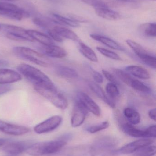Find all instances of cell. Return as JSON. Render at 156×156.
I'll use <instances>...</instances> for the list:
<instances>
[{"mask_svg": "<svg viewBox=\"0 0 156 156\" xmlns=\"http://www.w3.org/2000/svg\"><path fill=\"white\" fill-rule=\"evenodd\" d=\"M18 72L34 86L48 88H56L51 80L38 69L30 65L21 64L17 67Z\"/></svg>", "mask_w": 156, "mask_h": 156, "instance_id": "1", "label": "cell"}, {"mask_svg": "<svg viewBox=\"0 0 156 156\" xmlns=\"http://www.w3.org/2000/svg\"><path fill=\"white\" fill-rule=\"evenodd\" d=\"M67 144L66 141L61 139L56 141L39 142L31 144L26 152L27 154L32 156L51 154L59 152Z\"/></svg>", "mask_w": 156, "mask_h": 156, "instance_id": "2", "label": "cell"}, {"mask_svg": "<svg viewBox=\"0 0 156 156\" xmlns=\"http://www.w3.org/2000/svg\"><path fill=\"white\" fill-rule=\"evenodd\" d=\"M14 54L25 59L44 67L49 66L50 63L47 58L42 53L25 47L17 46L13 48Z\"/></svg>", "mask_w": 156, "mask_h": 156, "instance_id": "3", "label": "cell"}, {"mask_svg": "<svg viewBox=\"0 0 156 156\" xmlns=\"http://www.w3.org/2000/svg\"><path fill=\"white\" fill-rule=\"evenodd\" d=\"M34 87L38 94L47 99L57 108L61 110H65L67 108V100L62 94L58 91L56 88H48L39 86Z\"/></svg>", "mask_w": 156, "mask_h": 156, "instance_id": "4", "label": "cell"}, {"mask_svg": "<svg viewBox=\"0 0 156 156\" xmlns=\"http://www.w3.org/2000/svg\"><path fill=\"white\" fill-rule=\"evenodd\" d=\"M3 33L7 38L16 41L33 42L34 39L29 35L27 30L20 27L12 25H1Z\"/></svg>", "mask_w": 156, "mask_h": 156, "instance_id": "5", "label": "cell"}, {"mask_svg": "<svg viewBox=\"0 0 156 156\" xmlns=\"http://www.w3.org/2000/svg\"><path fill=\"white\" fill-rule=\"evenodd\" d=\"M0 8L3 12V16L13 20L21 21L30 16V13L27 11L8 2H0Z\"/></svg>", "mask_w": 156, "mask_h": 156, "instance_id": "6", "label": "cell"}, {"mask_svg": "<svg viewBox=\"0 0 156 156\" xmlns=\"http://www.w3.org/2000/svg\"><path fill=\"white\" fill-rule=\"evenodd\" d=\"M116 139L110 136H104L97 139L90 148L92 156L101 155L106 152L112 151L117 145Z\"/></svg>", "mask_w": 156, "mask_h": 156, "instance_id": "7", "label": "cell"}, {"mask_svg": "<svg viewBox=\"0 0 156 156\" xmlns=\"http://www.w3.org/2000/svg\"><path fill=\"white\" fill-rule=\"evenodd\" d=\"M124 132L130 136L136 138H155L156 125L151 126L145 130H140L135 127L129 123L122 125Z\"/></svg>", "mask_w": 156, "mask_h": 156, "instance_id": "8", "label": "cell"}, {"mask_svg": "<svg viewBox=\"0 0 156 156\" xmlns=\"http://www.w3.org/2000/svg\"><path fill=\"white\" fill-rule=\"evenodd\" d=\"M153 143L154 140L150 138L139 139L127 144L118 150H113V153L118 155L129 154L135 153L137 150L144 147L151 145Z\"/></svg>", "mask_w": 156, "mask_h": 156, "instance_id": "9", "label": "cell"}, {"mask_svg": "<svg viewBox=\"0 0 156 156\" xmlns=\"http://www.w3.org/2000/svg\"><path fill=\"white\" fill-rule=\"evenodd\" d=\"M62 122L61 116L54 115L37 125L34 128V131L38 134L49 133L56 129L61 124Z\"/></svg>", "mask_w": 156, "mask_h": 156, "instance_id": "10", "label": "cell"}, {"mask_svg": "<svg viewBox=\"0 0 156 156\" xmlns=\"http://www.w3.org/2000/svg\"><path fill=\"white\" fill-rule=\"evenodd\" d=\"M88 111L78 100L74 104L71 118V124L73 127L80 126L86 119Z\"/></svg>", "mask_w": 156, "mask_h": 156, "instance_id": "11", "label": "cell"}, {"mask_svg": "<svg viewBox=\"0 0 156 156\" xmlns=\"http://www.w3.org/2000/svg\"><path fill=\"white\" fill-rule=\"evenodd\" d=\"M30 131L26 126L9 123L0 120V132L3 133L18 136L27 134Z\"/></svg>", "mask_w": 156, "mask_h": 156, "instance_id": "12", "label": "cell"}, {"mask_svg": "<svg viewBox=\"0 0 156 156\" xmlns=\"http://www.w3.org/2000/svg\"><path fill=\"white\" fill-rule=\"evenodd\" d=\"M78 101L88 112H90L96 116H100L101 110L98 105L87 94L79 92L78 94Z\"/></svg>", "mask_w": 156, "mask_h": 156, "instance_id": "13", "label": "cell"}, {"mask_svg": "<svg viewBox=\"0 0 156 156\" xmlns=\"http://www.w3.org/2000/svg\"><path fill=\"white\" fill-rule=\"evenodd\" d=\"M31 145L28 142L24 141L8 142L3 146L2 150L11 155H17L26 151Z\"/></svg>", "mask_w": 156, "mask_h": 156, "instance_id": "14", "label": "cell"}, {"mask_svg": "<svg viewBox=\"0 0 156 156\" xmlns=\"http://www.w3.org/2000/svg\"><path fill=\"white\" fill-rule=\"evenodd\" d=\"M22 77L20 73L13 69L0 68V84H8L19 81Z\"/></svg>", "mask_w": 156, "mask_h": 156, "instance_id": "15", "label": "cell"}, {"mask_svg": "<svg viewBox=\"0 0 156 156\" xmlns=\"http://www.w3.org/2000/svg\"><path fill=\"white\" fill-rule=\"evenodd\" d=\"M43 55L54 58H63L67 55L65 49L55 44L45 46L40 48Z\"/></svg>", "mask_w": 156, "mask_h": 156, "instance_id": "16", "label": "cell"}, {"mask_svg": "<svg viewBox=\"0 0 156 156\" xmlns=\"http://www.w3.org/2000/svg\"><path fill=\"white\" fill-rule=\"evenodd\" d=\"M90 89L100 99H102L104 102L111 108H114L115 104L113 99L109 97L104 91L102 88L96 83L93 81L89 82L88 83Z\"/></svg>", "mask_w": 156, "mask_h": 156, "instance_id": "17", "label": "cell"}, {"mask_svg": "<svg viewBox=\"0 0 156 156\" xmlns=\"http://www.w3.org/2000/svg\"><path fill=\"white\" fill-rule=\"evenodd\" d=\"M95 9V13L98 16L110 21H117L121 18L120 14L108 8V6L97 7Z\"/></svg>", "mask_w": 156, "mask_h": 156, "instance_id": "18", "label": "cell"}, {"mask_svg": "<svg viewBox=\"0 0 156 156\" xmlns=\"http://www.w3.org/2000/svg\"><path fill=\"white\" fill-rule=\"evenodd\" d=\"M90 36L93 40L98 41L112 49L119 50V51H124V48L120 44H118L116 41H114L113 39L107 37L103 36L97 34H91Z\"/></svg>", "mask_w": 156, "mask_h": 156, "instance_id": "19", "label": "cell"}, {"mask_svg": "<svg viewBox=\"0 0 156 156\" xmlns=\"http://www.w3.org/2000/svg\"><path fill=\"white\" fill-rule=\"evenodd\" d=\"M125 70L128 74L139 79L148 80L151 77L148 71L146 69L139 66H128L125 68Z\"/></svg>", "mask_w": 156, "mask_h": 156, "instance_id": "20", "label": "cell"}, {"mask_svg": "<svg viewBox=\"0 0 156 156\" xmlns=\"http://www.w3.org/2000/svg\"><path fill=\"white\" fill-rule=\"evenodd\" d=\"M29 35L34 40L38 41L43 45L49 46L55 44L54 41L48 35L34 30H27Z\"/></svg>", "mask_w": 156, "mask_h": 156, "instance_id": "21", "label": "cell"}, {"mask_svg": "<svg viewBox=\"0 0 156 156\" xmlns=\"http://www.w3.org/2000/svg\"><path fill=\"white\" fill-rule=\"evenodd\" d=\"M54 31L62 38L70 39L74 41H79L78 36L70 29L60 26L55 25L53 27Z\"/></svg>", "mask_w": 156, "mask_h": 156, "instance_id": "22", "label": "cell"}, {"mask_svg": "<svg viewBox=\"0 0 156 156\" xmlns=\"http://www.w3.org/2000/svg\"><path fill=\"white\" fill-rule=\"evenodd\" d=\"M56 72L60 77L75 79L78 77V74L73 69L65 66H59L56 68Z\"/></svg>", "mask_w": 156, "mask_h": 156, "instance_id": "23", "label": "cell"}, {"mask_svg": "<svg viewBox=\"0 0 156 156\" xmlns=\"http://www.w3.org/2000/svg\"><path fill=\"white\" fill-rule=\"evenodd\" d=\"M124 115L129 123L137 125L141 122L140 114L135 109L132 107H126L124 110Z\"/></svg>", "mask_w": 156, "mask_h": 156, "instance_id": "24", "label": "cell"}, {"mask_svg": "<svg viewBox=\"0 0 156 156\" xmlns=\"http://www.w3.org/2000/svg\"><path fill=\"white\" fill-rule=\"evenodd\" d=\"M53 19H52L54 24L68 26L73 27H78L79 26L78 23L75 22L70 18H67L58 14H52Z\"/></svg>", "mask_w": 156, "mask_h": 156, "instance_id": "25", "label": "cell"}, {"mask_svg": "<svg viewBox=\"0 0 156 156\" xmlns=\"http://www.w3.org/2000/svg\"><path fill=\"white\" fill-rule=\"evenodd\" d=\"M79 50L87 59L93 62H97L98 58L95 52L91 48L82 42L79 43Z\"/></svg>", "mask_w": 156, "mask_h": 156, "instance_id": "26", "label": "cell"}, {"mask_svg": "<svg viewBox=\"0 0 156 156\" xmlns=\"http://www.w3.org/2000/svg\"><path fill=\"white\" fill-rule=\"evenodd\" d=\"M126 43L141 60L149 54L142 45L135 41L131 39H127L126 40Z\"/></svg>", "mask_w": 156, "mask_h": 156, "instance_id": "27", "label": "cell"}, {"mask_svg": "<svg viewBox=\"0 0 156 156\" xmlns=\"http://www.w3.org/2000/svg\"><path fill=\"white\" fill-rule=\"evenodd\" d=\"M140 32L146 36L156 37V24L155 23H146L139 27Z\"/></svg>", "mask_w": 156, "mask_h": 156, "instance_id": "28", "label": "cell"}, {"mask_svg": "<svg viewBox=\"0 0 156 156\" xmlns=\"http://www.w3.org/2000/svg\"><path fill=\"white\" fill-rule=\"evenodd\" d=\"M32 21L33 23L37 26L44 29L45 31L53 27L52 25L54 24L51 19L43 18L38 16L34 17Z\"/></svg>", "mask_w": 156, "mask_h": 156, "instance_id": "29", "label": "cell"}, {"mask_svg": "<svg viewBox=\"0 0 156 156\" xmlns=\"http://www.w3.org/2000/svg\"><path fill=\"white\" fill-rule=\"evenodd\" d=\"M113 72H114L115 76L119 78L122 82L124 83L126 85L131 86L134 78L131 76L130 74L126 73L125 71H123L121 69H112Z\"/></svg>", "mask_w": 156, "mask_h": 156, "instance_id": "30", "label": "cell"}, {"mask_svg": "<svg viewBox=\"0 0 156 156\" xmlns=\"http://www.w3.org/2000/svg\"><path fill=\"white\" fill-rule=\"evenodd\" d=\"M155 146H147L135 152L134 156H153L156 154Z\"/></svg>", "mask_w": 156, "mask_h": 156, "instance_id": "31", "label": "cell"}, {"mask_svg": "<svg viewBox=\"0 0 156 156\" xmlns=\"http://www.w3.org/2000/svg\"><path fill=\"white\" fill-rule=\"evenodd\" d=\"M130 86L136 90L144 93H149L151 91V89L148 86L137 79H134Z\"/></svg>", "mask_w": 156, "mask_h": 156, "instance_id": "32", "label": "cell"}, {"mask_svg": "<svg viewBox=\"0 0 156 156\" xmlns=\"http://www.w3.org/2000/svg\"><path fill=\"white\" fill-rule=\"evenodd\" d=\"M106 91L107 95L113 100L118 97L120 94V91L117 85L112 83H107L106 86Z\"/></svg>", "mask_w": 156, "mask_h": 156, "instance_id": "33", "label": "cell"}, {"mask_svg": "<svg viewBox=\"0 0 156 156\" xmlns=\"http://www.w3.org/2000/svg\"><path fill=\"white\" fill-rule=\"evenodd\" d=\"M96 49L101 54L106 57L111 59H114V60H122V58L120 57V56L115 52H113L111 50H108L103 48L100 47H96Z\"/></svg>", "mask_w": 156, "mask_h": 156, "instance_id": "34", "label": "cell"}, {"mask_svg": "<svg viewBox=\"0 0 156 156\" xmlns=\"http://www.w3.org/2000/svg\"><path fill=\"white\" fill-rule=\"evenodd\" d=\"M109 126V122L107 121L103 122L101 123L96 125L92 126L87 128V130L90 133H95L100 132L102 130L107 129Z\"/></svg>", "mask_w": 156, "mask_h": 156, "instance_id": "35", "label": "cell"}, {"mask_svg": "<svg viewBox=\"0 0 156 156\" xmlns=\"http://www.w3.org/2000/svg\"><path fill=\"white\" fill-rule=\"evenodd\" d=\"M82 2L89 5H91L94 8L102 6H107L106 4L102 0H80Z\"/></svg>", "mask_w": 156, "mask_h": 156, "instance_id": "36", "label": "cell"}, {"mask_svg": "<svg viewBox=\"0 0 156 156\" xmlns=\"http://www.w3.org/2000/svg\"><path fill=\"white\" fill-rule=\"evenodd\" d=\"M48 35L52 39V40H55L58 42H63L64 39L62 38L58 34H57L54 29H53V27L49 29H48L46 31Z\"/></svg>", "mask_w": 156, "mask_h": 156, "instance_id": "37", "label": "cell"}, {"mask_svg": "<svg viewBox=\"0 0 156 156\" xmlns=\"http://www.w3.org/2000/svg\"><path fill=\"white\" fill-rule=\"evenodd\" d=\"M102 73L105 78L110 82V83H114L116 85H119V82L114 76L106 70H102Z\"/></svg>", "mask_w": 156, "mask_h": 156, "instance_id": "38", "label": "cell"}, {"mask_svg": "<svg viewBox=\"0 0 156 156\" xmlns=\"http://www.w3.org/2000/svg\"><path fill=\"white\" fill-rule=\"evenodd\" d=\"M93 77L94 80L99 83H101L103 82V77L102 75L98 71H93Z\"/></svg>", "mask_w": 156, "mask_h": 156, "instance_id": "39", "label": "cell"}, {"mask_svg": "<svg viewBox=\"0 0 156 156\" xmlns=\"http://www.w3.org/2000/svg\"><path fill=\"white\" fill-rule=\"evenodd\" d=\"M12 89V87L8 84H0V95L5 94L10 91Z\"/></svg>", "mask_w": 156, "mask_h": 156, "instance_id": "40", "label": "cell"}, {"mask_svg": "<svg viewBox=\"0 0 156 156\" xmlns=\"http://www.w3.org/2000/svg\"><path fill=\"white\" fill-rule=\"evenodd\" d=\"M156 108L150 110L148 112V115L152 120L156 121Z\"/></svg>", "mask_w": 156, "mask_h": 156, "instance_id": "41", "label": "cell"}, {"mask_svg": "<svg viewBox=\"0 0 156 156\" xmlns=\"http://www.w3.org/2000/svg\"><path fill=\"white\" fill-rule=\"evenodd\" d=\"M8 66V62L3 59H0V68Z\"/></svg>", "mask_w": 156, "mask_h": 156, "instance_id": "42", "label": "cell"}, {"mask_svg": "<svg viewBox=\"0 0 156 156\" xmlns=\"http://www.w3.org/2000/svg\"><path fill=\"white\" fill-rule=\"evenodd\" d=\"M8 142V140L7 139H5V138H0V147L3 146Z\"/></svg>", "mask_w": 156, "mask_h": 156, "instance_id": "43", "label": "cell"}, {"mask_svg": "<svg viewBox=\"0 0 156 156\" xmlns=\"http://www.w3.org/2000/svg\"><path fill=\"white\" fill-rule=\"evenodd\" d=\"M0 16H4L3 12L1 8H0Z\"/></svg>", "mask_w": 156, "mask_h": 156, "instance_id": "44", "label": "cell"}, {"mask_svg": "<svg viewBox=\"0 0 156 156\" xmlns=\"http://www.w3.org/2000/svg\"><path fill=\"white\" fill-rule=\"evenodd\" d=\"M2 1H4V2H15V1H16V0H2Z\"/></svg>", "mask_w": 156, "mask_h": 156, "instance_id": "45", "label": "cell"}, {"mask_svg": "<svg viewBox=\"0 0 156 156\" xmlns=\"http://www.w3.org/2000/svg\"><path fill=\"white\" fill-rule=\"evenodd\" d=\"M47 1H49V2H57L58 0H47Z\"/></svg>", "mask_w": 156, "mask_h": 156, "instance_id": "46", "label": "cell"}, {"mask_svg": "<svg viewBox=\"0 0 156 156\" xmlns=\"http://www.w3.org/2000/svg\"><path fill=\"white\" fill-rule=\"evenodd\" d=\"M119 1H123V2H131L132 0H119Z\"/></svg>", "mask_w": 156, "mask_h": 156, "instance_id": "47", "label": "cell"}, {"mask_svg": "<svg viewBox=\"0 0 156 156\" xmlns=\"http://www.w3.org/2000/svg\"><path fill=\"white\" fill-rule=\"evenodd\" d=\"M93 156H104L103 155H94Z\"/></svg>", "mask_w": 156, "mask_h": 156, "instance_id": "48", "label": "cell"}, {"mask_svg": "<svg viewBox=\"0 0 156 156\" xmlns=\"http://www.w3.org/2000/svg\"><path fill=\"white\" fill-rule=\"evenodd\" d=\"M1 25L0 24V30H1Z\"/></svg>", "mask_w": 156, "mask_h": 156, "instance_id": "49", "label": "cell"}]
</instances>
